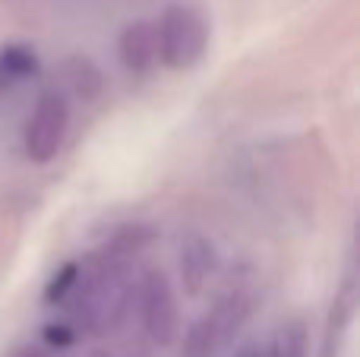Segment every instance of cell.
<instances>
[{
	"mask_svg": "<svg viewBox=\"0 0 360 357\" xmlns=\"http://www.w3.org/2000/svg\"><path fill=\"white\" fill-rule=\"evenodd\" d=\"M155 38H158V60L168 70H193L205 57L209 48V22L196 6L174 4L162 13L155 22Z\"/></svg>",
	"mask_w": 360,
	"mask_h": 357,
	"instance_id": "obj_1",
	"label": "cell"
},
{
	"mask_svg": "<svg viewBox=\"0 0 360 357\" xmlns=\"http://www.w3.org/2000/svg\"><path fill=\"white\" fill-rule=\"evenodd\" d=\"M272 357H307V335L300 326H288L272 348Z\"/></svg>",
	"mask_w": 360,
	"mask_h": 357,
	"instance_id": "obj_8",
	"label": "cell"
},
{
	"mask_svg": "<svg viewBox=\"0 0 360 357\" xmlns=\"http://www.w3.org/2000/svg\"><path fill=\"white\" fill-rule=\"evenodd\" d=\"M250 316V297L243 291H231L228 297L212 307L186 335L184 357H218L228 348V342L240 332V326Z\"/></svg>",
	"mask_w": 360,
	"mask_h": 357,
	"instance_id": "obj_3",
	"label": "cell"
},
{
	"mask_svg": "<svg viewBox=\"0 0 360 357\" xmlns=\"http://www.w3.org/2000/svg\"><path fill=\"white\" fill-rule=\"evenodd\" d=\"M136 297H139V316H143L146 339L155 348H168L180 332L177 297L168 275L162 269H149L143 275V282L136 285Z\"/></svg>",
	"mask_w": 360,
	"mask_h": 357,
	"instance_id": "obj_4",
	"label": "cell"
},
{
	"mask_svg": "<svg viewBox=\"0 0 360 357\" xmlns=\"http://www.w3.org/2000/svg\"><path fill=\"white\" fill-rule=\"evenodd\" d=\"M120 63L130 76H146L158 63V38H155V22L136 19L120 32Z\"/></svg>",
	"mask_w": 360,
	"mask_h": 357,
	"instance_id": "obj_5",
	"label": "cell"
},
{
	"mask_svg": "<svg viewBox=\"0 0 360 357\" xmlns=\"http://www.w3.org/2000/svg\"><path fill=\"white\" fill-rule=\"evenodd\" d=\"M70 133V101L60 92H41L25 120L22 145L35 164H48L60 155Z\"/></svg>",
	"mask_w": 360,
	"mask_h": 357,
	"instance_id": "obj_2",
	"label": "cell"
},
{
	"mask_svg": "<svg viewBox=\"0 0 360 357\" xmlns=\"http://www.w3.org/2000/svg\"><path fill=\"white\" fill-rule=\"evenodd\" d=\"M35 70V54L25 48H6L0 54V79L4 82H19L25 76H32Z\"/></svg>",
	"mask_w": 360,
	"mask_h": 357,
	"instance_id": "obj_7",
	"label": "cell"
},
{
	"mask_svg": "<svg viewBox=\"0 0 360 357\" xmlns=\"http://www.w3.org/2000/svg\"><path fill=\"white\" fill-rule=\"evenodd\" d=\"M215 247L212 240H205L202 234H186L180 240V278H184L186 294H199L215 275Z\"/></svg>",
	"mask_w": 360,
	"mask_h": 357,
	"instance_id": "obj_6",
	"label": "cell"
}]
</instances>
